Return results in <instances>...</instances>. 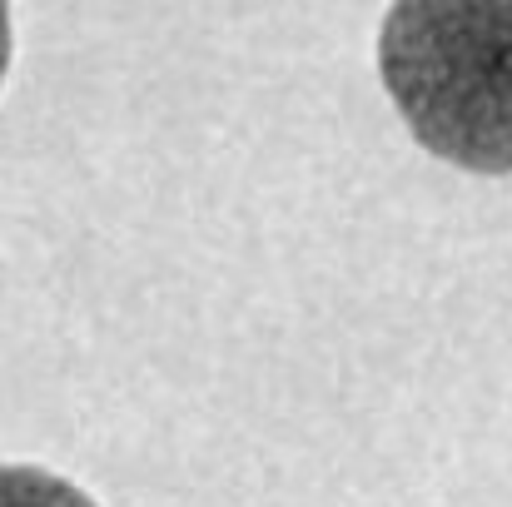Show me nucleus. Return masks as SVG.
Wrapping results in <instances>:
<instances>
[{
  "label": "nucleus",
  "instance_id": "f257e3e1",
  "mask_svg": "<svg viewBox=\"0 0 512 507\" xmlns=\"http://www.w3.org/2000/svg\"><path fill=\"white\" fill-rule=\"evenodd\" d=\"M378 75L428 155L512 174V0H393Z\"/></svg>",
  "mask_w": 512,
  "mask_h": 507
},
{
  "label": "nucleus",
  "instance_id": "f03ea898",
  "mask_svg": "<svg viewBox=\"0 0 512 507\" xmlns=\"http://www.w3.org/2000/svg\"><path fill=\"white\" fill-rule=\"evenodd\" d=\"M0 507H95L75 483L45 468H10L0 463Z\"/></svg>",
  "mask_w": 512,
  "mask_h": 507
},
{
  "label": "nucleus",
  "instance_id": "7ed1b4c3",
  "mask_svg": "<svg viewBox=\"0 0 512 507\" xmlns=\"http://www.w3.org/2000/svg\"><path fill=\"white\" fill-rule=\"evenodd\" d=\"M10 45H15V35H10V0H0V80L10 70Z\"/></svg>",
  "mask_w": 512,
  "mask_h": 507
}]
</instances>
